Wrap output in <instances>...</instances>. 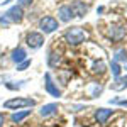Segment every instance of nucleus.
<instances>
[{"label":"nucleus","mask_w":127,"mask_h":127,"mask_svg":"<svg viewBox=\"0 0 127 127\" xmlns=\"http://www.w3.org/2000/svg\"><path fill=\"white\" fill-rule=\"evenodd\" d=\"M10 59H12L15 64H19V63H22V61H26V59H27V51H26L24 48H20V46H17V48L12 51Z\"/></svg>","instance_id":"obj_9"},{"label":"nucleus","mask_w":127,"mask_h":127,"mask_svg":"<svg viewBox=\"0 0 127 127\" xmlns=\"http://www.w3.org/2000/svg\"><path fill=\"white\" fill-rule=\"evenodd\" d=\"M110 103H114V105H122V107H127V100H119V98H114V100H110Z\"/></svg>","instance_id":"obj_20"},{"label":"nucleus","mask_w":127,"mask_h":127,"mask_svg":"<svg viewBox=\"0 0 127 127\" xmlns=\"http://www.w3.org/2000/svg\"><path fill=\"white\" fill-rule=\"evenodd\" d=\"M126 87H127V75L126 76H119V78H115L114 85H112L114 90H122V88H126Z\"/></svg>","instance_id":"obj_15"},{"label":"nucleus","mask_w":127,"mask_h":127,"mask_svg":"<svg viewBox=\"0 0 127 127\" xmlns=\"http://www.w3.org/2000/svg\"><path fill=\"white\" fill-rule=\"evenodd\" d=\"M58 103H46V105H42L39 110L41 117H51V115H54V114H58Z\"/></svg>","instance_id":"obj_11"},{"label":"nucleus","mask_w":127,"mask_h":127,"mask_svg":"<svg viewBox=\"0 0 127 127\" xmlns=\"http://www.w3.org/2000/svg\"><path fill=\"white\" fill-rule=\"evenodd\" d=\"M114 61H115V63H119V61H127V53H126V49H119L117 53L114 54Z\"/></svg>","instance_id":"obj_17"},{"label":"nucleus","mask_w":127,"mask_h":127,"mask_svg":"<svg viewBox=\"0 0 127 127\" xmlns=\"http://www.w3.org/2000/svg\"><path fill=\"white\" fill-rule=\"evenodd\" d=\"M0 24H3V26H9V24H10L9 20H7V17H5V15H3V14H2V15H0Z\"/></svg>","instance_id":"obj_22"},{"label":"nucleus","mask_w":127,"mask_h":127,"mask_svg":"<svg viewBox=\"0 0 127 127\" xmlns=\"http://www.w3.org/2000/svg\"><path fill=\"white\" fill-rule=\"evenodd\" d=\"M17 2H19L17 5H20V7H27V5H31V3L34 2V0H17Z\"/></svg>","instance_id":"obj_21"},{"label":"nucleus","mask_w":127,"mask_h":127,"mask_svg":"<svg viewBox=\"0 0 127 127\" xmlns=\"http://www.w3.org/2000/svg\"><path fill=\"white\" fill-rule=\"evenodd\" d=\"M26 42L31 49H39L44 44V36H42V32H29L26 36Z\"/></svg>","instance_id":"obj_5"},{"label":"nucleus","mask_w":127,"mask_h":127,"mask_svg":"<svg viewBox=\"0 0 127 127\" xmlns=\"http://www.w3.org/2000/svg\"><path fill=\"white\" fill-rule=\"evenodd\" d=\"M31 66V59H26V61H22L17 64V71H26V69Z\"/></svg>","instance_id":"obj_19"},{"label":"nucleus","mask_w":127,"mask_h":127,"mask_svg":"<svg viewBox=\"0 0 127 127\" xmlns=\"http://www.w3.org/2000/svg\"><path fill=\"white\" fill-rule=\"evenodd\" d=\"M59 27V22L56 17H53V15H46V17H42L39 20V29L44 32V34H51V32H54V31H58Z\"/></svg>","instance_id":"obj_3"},{"label":"nucleus","mask_w":127,"mask_h":127,"mask_svg":"<svg viewBox=\"0 0 127 127\" xmlns=\"http://www.w3.org/2000/svg\"><path fill=\"white\" fill-rule=\"evenodd\" d=\"M108 68H110V71H112V75H114L115 78H119V76H120V71H122V69H120V64H119V63H115V61H112Z\"/></svg>","instance_id":"obj_18"},{"label":"nucleus","mask_w":127,"mask_h":127,"mask_svg":"<svg viewBox=\"0 0 127 127\" xmlns=\"http://www.w3.org/2000/svg\"><path fill=\"white\" fill-rule=\"evenodd\" d=\"M29 115H31V110H20V112H14V114L10 115V120H12L14 124H20L24 119L29 117Z\"/></svg>","instance_id":"obj_13"},{"label":"nucleus","mask_w":127,"mask_h":127,"mask_svg":"<svg viewBox=\"0 0 127 127\" xmlns=\"http://www.w3.org/2000/svg\"><path fill=\"white\" fill-rule=\"evenodd\" d=\"M3 124H5V115L0 112V127H3Z\"/></svg>","instance_id":"obj_23"},{"label":"nucleus","mask_w":127,"mask_h":127,"mask_svg":"<svg viewBox=\"0 0 127 127\" xmlns=\"http://www.w3.org/2000/svg\"><path fill=\"white\" fill-rule=\"evenodd\" d=\"M3 15L7 17V20H9L10 24H12V22H14V24H19V22H22V19H24V9H22L20 5H12Z\"/></svg>","instance_id":"obj_4"},{"label":"nucleus","mask_w":127,"mask_h":127,"mask_svg":"<svg viewBox=\"0 0 127 127\" xmlns=\"http://www.w3.org/2000/svg\"><path fill=\"white\" fill-rule=\"evenodd\" d=\"M69 9L73 12V15L75 17H85L88 12V5L85 2H81V0H75L71 5H69Z\"/></svg>","instance_id":"obj_8"},{"label":"nucleus","mask_w":127,"mask_h":127,"mask_svg":"<svg viewBox=\"0 0 127 127\" xmlns=\"http://www.w3.org/2000/svg\"><path fill=\"white\" fill-rule=\"evenodd\" d=\"M112 114H114V110H110V108H97L95 119H97L98 124H105L108 119L112 117Z\"/></svg>","instance_id":"obj_10"},{"label":"nucleus","mask_w":127,"mask_h":127,"mask_svg":"<svg viewBox=\"0 0 127 127\" xmlns=\"http://www.w3.org/2000/svg\"><path fill=\"white\" fill-rule=\"evenodd\" d=\"M34 105H36L34 98H22V97H15V98H10L7 102H3V108H7V110H17V108L34 107Z\"/></svg>","instance_id":"obj_2"},{"label":"nucleus","mask_w":127,"mask_h":127,"mask_svg":"<svg viewBox=\"0 0 127 127\" xmlns=\"http://www.w3.org/2000/svg\"><path fill=\"white\" fill-rule=\"evenodd\" d=\"M48 64L51 66V68L58 66V64H59V54H54V53H49V56H48Z\"/></svg>","instance_id":"obj_16"},{"label":"nucleus","mask_w":127,"mask_h":127,"mask_svg":"<svg viewBox=\"0 0 127 127\" xmlns=\"http://www.w3.org/2000/svg\"><path fill=\"white\" fill-rule=\"evenodd\" d=\"M126 34H127V27L122 26V24H114V26L110 27V31H108V36L114 41H122Z\"/></svg>","instance_id":"obj_7"},{"label":"nucleus","mask_w":127,"mask_h":127,"mask_svg":"<svg viewBox=\"0 0 127 127\" xmlns=\"http://www.w3.org/2000/svg\"><path fill=\"white\" fill-rule=\"evenodd\" d=\"M73 17H75V15H73L71 9H69V5H63V7L58 9V19L61 20V22H69Z\"/></svg>","instance_id":"obj_12"},{"label":"nucleus","mask_w":127,"mask_h":127,"mask_svg":"<svg viewBox=\"0 0 127 127\" xmlns=\"http://www.w3.org/2000/svg\"><path fill=\"white\" fill-rule=\"evenodd\" d=\"M88 37L87 31L83 29V27H69L66 32H64V39H66V42H68L69 46H78V44H81V42H85Z\"/></svg>","instance_id":"obj_1"},{"label":"nucleus","mask_w":127,"mask_h":127,"mask_svg":"<svg viewBox=\"0 0 127 127\" xmlns=\"http://www.w3.org/2000/svg\"><path fill=\"white\" fill-rule=\"evenodd\" d=\"M105 69H107V64H105L103 61H95V63L92 64V71H93L95 75H102V73H105Z\"/></svg>","instance_id":"obj_14"},{"label":"nucleus","mask_w":127,"mask_h":127,"mask_svg":"<svg viewBox=\"0 0 127 127\" xmlns=\"http://www.w3.org/2000/svg\"><path fill=\"white\" fill-rule=\"evenodd\" d=\"M44 81H46V83H44V88H46V92H48L51 97H56V98L61 97V90H59L58 85L54 83V80H53V76H51L49 71L44 75Z\"/></svg>","instance_id":"obj_6"}]
</instances>
